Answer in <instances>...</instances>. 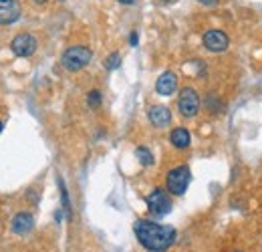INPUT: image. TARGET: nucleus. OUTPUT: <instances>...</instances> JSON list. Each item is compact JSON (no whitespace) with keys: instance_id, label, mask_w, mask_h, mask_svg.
<instances>
[{"instance_id":"2eb2a0df","label":"nucleus","mask_w":262,"mask_h":252,"mask_svg":"<svg viewBox=\"0 0 262 252\" xmlns=\"http://www.w3.org/2000/svg\"><path fill=\"white\" fill-rule=\"evenodd\" d=\"M119 65H121V55L119 53H111L105 59V69L107 71H115V69H119Z\"/></svg>"},{"instance_id":"9d476101","label":"nucleus","mask_w":262,"mask_h":252,"mask_svg":"<svg viewBox=\"0 0 262 252\" xmlns=\"http://www.w3.org/2000/svg\"><path fill=\"white\" fill-rule=\"evenodd\" d=\"M147 117L156 127H165L169 125V121H171V111L165 105H154V107H149Z\"/></svg>"},{"instance_id":"423d86ee","label":"nucleus","mask_w":262,"mask_h":252,"mask_svg":"<svg viewBox=\"0 0 262 252\" xmlns=\"http://www.w3.org/2000/svg\"><path fill=\"white\" fill-rule=\"evenodd\" d=\"M10 49L16 57H31L34 51H36V38L29 32H23V34H16L10 43Z\"/></svg>"},{"instance_id":"1a4fd4ad","label":"nucleus","mask_w":262,"mask_h":252,"mask_svg":"<svg viewBox=\"0 0 262 252\" xmlns=\"http://www.w3.org/2000/svg\"><path fill=\"white\" fill-rule=\"evenodd\" d=\"M156 91L164 97H169L178 91V75L171 73V71H165L160 75L158 83H156Z\"/></svg>"},{"instance_id":"412c9836","label":"nucleus","mask_w":262,"mask_h":252,"mask_svg":"<svg viewBox=\"0 0 262 252\" xmlns=\"http://www.w3.org/2000/svg\"><path fill=\"white\" fill-rule=\"evenodd\" d=\"M0 131H2V121H0Z\"/></svg>"},{"instance_id":"dca6fc26","label":"nucleus","mask_w":262,"mask_h":252,"mask_svg":"<svg viewBox=\"0 0 262 252\" xmlns=\"http://www.w3.org/2000/svg\"><path fill=\"white\" fill-rule=\"evenodd\" d=\"M87 105H89L91 109H99V107H101V93H99L97 89H93L91 93L87 95Z\"/></svg>"},{"instance_id":"6e6552de","label":"nucleus","mask_w":262,"mask_h":252,"mask_svg":"<svg viewBox=\"0 0 262 252\" xmlns=\"http://www.w3.org/2000/svg\"><path fill=\"white\" fill-rule=\"evenodd\" d=\"M20 18L18 0H0V25H12Z\"/></svg>"},{"instance_id":"39448f33","label":"nucleus","mask_w":262,"mask_h":252,"mask_svg":"<svg viewBox=\"0 0 262 252\" xmlns=\"http://www.w3.org/2000/svg\"><path fill=\"white\" fill-rule=\"evenodd\" d=\"M178 109L184 117H194L200 111V97L194 87H184L178 97Z\"/></svg>"},{"instance_id":"f3484780","label":"nucleus","mask_w":262,"mask_h":252,"mask_svg":"<svg viewBox=\"0 0 262 252\" xmlns=\"http://www.w3.org/2000/svg\"><path fill=\"white\" fill-rule=\"evenodd\" d=\"M137 40H139V36H137V32L133 31L129 34V45H131V47H135V45H137Z\"/></svg>"},{"instance_id":"9b49d317","label":"nucleus","mask_w":262,"mask_h":252,"mask_svg":"<svg viewBox=\"0 0 262 252\" xmlns=\"http://www.w3.org/2000/svg\"><path fill=\"white\" fill-rule=\"evenodd\" d=\"M34 228V218L29 212H18L12 218V232L14 234H29Z\"/></svg>"},{"instance_id":"0eeeda50","label":"nucleus","mask_w":262,"mask_h":252,"mask_svg":"<svg viewBox=\"0 0 262 252\" xmlns=\"http://www.w3.org/2000/svg\"><path fill=\"white\" fill-rule=\"evenodd\" d=\"M202 43H204V47H206L208 51H212V53H222V51L228 49L230 38L224 31H208L202 36Z\"/></svg>"},{"instance_id":"f257e3e1","label":"nucleus","mask_w":262,"mask_h":252,"mask_svg":"<svg viewBox=\"0 0 262 252\" xmlns=\"http://www.w3.org/2000/svg\"><path fill=\"white\" fill-rule=\"evenodd\" d=\"M133 232L139 244L149 252H164L176 242V228L151 220H137L133 224Z\"/></svg>"},{"instance_id":"4468645a","label":"nucleus","mask_w":262,"mask_h":252,"mask_svg":"<svg viewBox=\"0 0 262 252\" xmlns=\"http://www.w3.org/2000/svg\"><path fill=\"white\" fill-rule=\"evenodd\" d=\"M59 188H61V200H63V210H65L67 218H71V200H69V194H67V188L65 184H63V180L59 178Z\"/></svg>"},{"instance_id":"ddd939ff","label":"nucleus","mask_w":262,"mask_h":252,"mask_svg":"<svg viewBox=\"0 0 262 252\" xmlns=\"http://www.w3.org/2000/svg\"><path fill=\"white\" fill-rule=\"evenodd\" d=\"M135 156H137L141 165H151V163H154V156H151V152H149L145 145H139V148L135 150Z\"/></svg>"},{"instance_id":"6ab92c4d","label":"nucleus","mask_w":262,"mask_h":252,"mask_svg":"<svg viewBox=\"0 0 262 252\" xmlns=\"http://www.w3.org/2000/svg\"><path fill=\"white\" fill-rule=\"evenodd\" d=\"M117 2H121V4H133L135 0H117Z\"/></svg>"},{"instance_id":"f8f14e48","label":"nucleus","mask_w":262,"mask_h":252,"mask_svg":"<svg viewBox=\"0 0 262 252\" xmlns=\"http://www.w3.org/2000/svg\"><path fill=\"white\" fill-rule=\"evenodd\" d=\"M169 141H171L173 148L186 150V148L192 143V135H190V131H188L186 127H176V129H171V133H169Z\"/></svg>"},{"instance_id":"4be33fe9","label":"nucleus","mask_w":262,"mask_h":252,"mask_svg":"<svg viewBox=\"0 0 262 252\" xmlns=\"http://www.w3.org/2000/svg\"><path fill=\"white\" fill-rule=\"evenodd\" d=\"M234 252H240V250H234Z\"/></svg>"},{"instance_id":"a211bd4d","label":"nucleus","mask_w":262,"mask_h":252,"mask_svg":"<svg viewBox=\"0 0 262 252\" xmlns=\"http://www.w3.org/2000/svg\"><path fill=\"white\" fill-rule=\"evenodd\" d=\"M200 4H204V6H214V4H218V0H198Z\"/></svg>"},{"instance_id":"f03ea898","label":"nucleus","mask_w":262,"mask_h":252,"mask_svg":"<svg viewBox=\"0 0 262 252\" xmlns=\"http://www.w3.org/2000/svg\"><path fill=\"white\" fill-rule=\"evenodd\" d=\"M91 59H93V51L87 49V47L77 45V47H69L65 53H63L61 63H63V67H65L67 71L75 73V71H81L83 67H87V65L91 63Z\"/></svg>"},{"instance_id":"20e7f679","label":"nucleus","mask_w":262,"mask_h":252,"mask_svg":"<svg viewBox=\"0 0 262 252\" xmlns=\"http://www.w3.org/2000/svg\"><path fill=\"white\" fill-rule=\"evenodd\" d=\"M145 204H147L149 212L156 214V216H165V214L171 212V200H169L167 192L162 188L154 190V192L145 198Z\"/></svg>"},{"instance_id":"aec40b11","label":"nucleus","mask_w":262,"mask_h":252,"mask_svg":"<svg viewBox=\"0 0 262 252\" xmlns=\"http://www.w3.org/2000/svg\"><path fill=\"white\" fill-rule=\"evenodd\" d=\"M33 2H36V4H45L47 0H33Z\"/></svg>"},{"instance_id":"7ed1b4c3","label":"nucleus","mask_w":262,"mask_h":252,"mask_svg":"<svg viewBox=\"0 0 262 252\" xmlns=\"http://www.w3.org/2000/svg\"><path fill=\"white\" fill-rule=\"evenodd\" d=\"M190 180H192L190 167L188 165H178V167L169 170V174L165 178V188L173 196H184V192L190 186Z\"/></svg>"}]
</instances>
